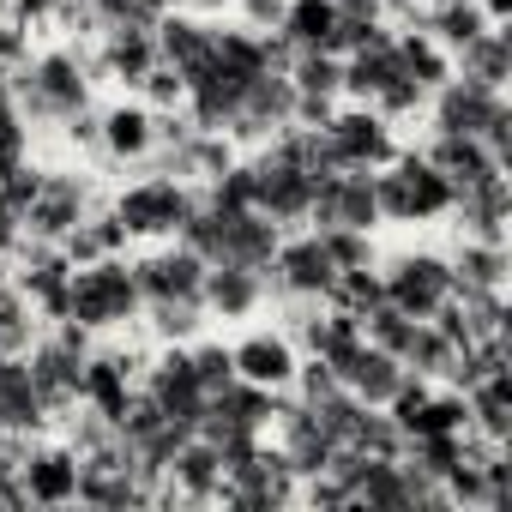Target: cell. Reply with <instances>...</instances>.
I'll list each match as a JSON object with an SVG mask.
<instances>
[{"instance_id":"7a4b0ae2","label":"cell","mask_w":512,"mask_h":512,"mask_svg":"<svg viewBox=\"0 0 512 512\" xmlns=\"http://www.w3.org/2000/svg\"><path fill=\"white\" fill-rule=\"evenodd\" d=\"M139 308V284H133V266L121 260H91L79 272H67V302H61V320L85 326V332H103V326H121L133 320Z\"/></svg>"},{"instance_id":"c3c4849f","label":"cell","mask_w":512,"mask_h":512,"mask_svg":"<svg viewBox=\"0 0 512 512\" xmlns=\"http://www.w3.org/2000/svg\"><path fill=\"white\" fill-rule=\"evenodd\" d=\"M193 374H199L205 392H223V386L235 380V356H229L223 344H199V350H193Z\"/></svg>"},{"instance_id":"7dc6e473","label":"cell","mask_w":512,"mask_h":512,"mask_svg":"<svg viewBox=\"0 0 512 512\" xmlns=\"http://www.w3.org/2000/svg\"><path fill=\"white\" fill-rule=\"evenodd\" d=\"M211 205H229V211H241V205H253V163H229L217 181H211V193H205Z\"/></svg>"},{"instance_id":"db71d44e","label":"cell","mask_w":512,"mask_h":512,"mask_svg":"<svg viewBox=\"0 0 512 512\" xmlns=\"http://www.w3.org/2000/svg\"><path fill=\"white\" fill-rule=\"evenodd\" d=\"M476 7H482L488 25H506V19H512V0H476Z\"/></svg>"},{"instance_id":"8fae6325","label":"cell","mask_w":512,"mask_h":512,"mask_svg":"<svg viewBox=\"0 0 512 512\" xmlns=\"http://www.w3.org/2000/svg\"><path fill=\"white\" fill-rule=\"evenodd\" d=\"M314 169H302L296 157H284L278 145L253 163V211H266L272 223H296L308 217V199H314Z\"/></svg>"},{"instance_id":"4fadbf2b","label":"cell","mask_w":512,"mask_h":512,"mask_svg":"<svg viewBox=\"0 0 512 512\" xmlns=\"http://www.w3.org/2000/svg\"><path fill=\"white\" fill-rule=\"evenodd\" d=\"M320 133H326L332 169H374V163H392V157H398V145H392V127H386V115H374V109L332 115Z\"/></svg>"},{"instance_id":"f1b7e54d","label":"cell","mask_w":512,"mask_h":512,"mask_svg":"<svg viewBox=\"0 0 512 512\" xmlns=\"http://www.w3.org/2000/svg\"><path fill=\"white\" fill-rule=\"evenodd\" d=\"M464 404H470V428H476L482 440L506 446V434H512V380H506V368L488 374V380H476V386L464 392Z\"/></svg>"},{"instance_id":"e575fe53","label":"cell","mask_w":512,"mask_h":512,"mask_svg":"<svg viewBox=\"0 0 512 512\" xmlns=\"http://www.w3.org/2000/svg\"><path fill=\"white\" fill-rule=\"evenodd\" d=\"M169 470H175V482H181L187 494H217V488H223V452H217L211 440H199V434H187V440L175 446Z\"/></svg>"},{"instance_id":"b9f144b4","label":"cell","mask_w":512,"mask_h":512,"mask_svg":"<svg viewBox=\"0 0 512 512\" xmlns=\"http://www.w3.org/2000/svg\"><path fill=\"white\" fill-rule=\"evenodd\" d=\"M350 446H356V452H368V458H398V452H404V428L368 404V410H362V422H356V434H350Z\"/></svg>"},{"instance_id":"f35d334b","label":"cell","mask_w":512,"mask_h":512,"mask_svg":"<svg viewBox=\"0 0 512 512\" xmlns=\"http://www.w3.org/2000/svg\"><path fill=\"white\" fill-rule=\"evenodd\" d=\"M290 85L302 91V97H338L344 91V61L338 55H326V49H302V55H290Z\"/></svg>"},{"instance_id":"f546056e","label":"cell","mask_w":512,"mask_h":512,"mask_svg":"<svg viewBox=\"0 0 512 512\" xmlns=\"http://www.w3.org/2000/svg\"><path fill=\"white\" fill-rule=\"evenodd\" d=\"M151 67H157V31H109L97 73H109L121 85H139Z\"/></svg>"},{"instance_id":"603a6c76","label":"cell","mask_w":512,"mask_h":512,"mask_svg":"<svg viewBox=\"0 0 512 512\" xmlns=\"http://www.w3.org/2000/svg\"><path fill=\"white\" fill-rule=\"evenodd\" d=\"M452 211H458V235L506 241V175H494L482 187H452Z\"/></svg>"},{"instance_id":"9a60e30c","label":"cell","mask_w":512,"mask_h":512,"mask_svg":"<svg viewBox=\"0 0 512 512\" xmlns=\"http://www.w3.org/2000/svg\"><path fill=\"white\" fill-rule=\"evenodd\" d=\"M145 392L157 398V410L175 422V428H199V416H205V386H199V374H193V356H181V350H169V356H157L151 362V374H145Z\"/></svg>"},{"instance_id":"484cf974","label":"cell","mask_w":512,"mask_h":512,"mask_svg":"<svg viewBox=\"0 0 512 512\" xmlns=\"http://www.w3.org/2000/svg\"><path fill=\"white\" fill-rule=\"evenodd\" d=\"M49 410H43V398H37V386H31V368H25V356H0V428L7 434H25V428H37Z\"/></svg>"},{"instance_id":"74e56055","label":"cell","mask_w":512,"mask_h":512,"mask_svg":"<svg viewBox=\"0 0 512 512\" xmlns=\"http://www.w3.org/2000/svg\"><path fill=\"white\" fill-rule=\"evenodd\" d=\"M151 139H157V121H151L145 109H115V115H103V151H109V157L145 163V157H151Z\"/></svg>"},{"instance_id":"3957f363","label":"cell","mask_w":512,"mask_h":512,"mask_svg":"<svg viewBox=\"0 0 512 512\" xmlns=\"http://www.w3.org/2000/svg\"><path fill=\"white\" fill-rule=\"evenodd\" d=\"M374 205L392 223H422V217L452 211V181L428 157H392V169L374 175Z\"/></svg>"},{"instance_id":"cb8c5ba5","label":"cell","mask_w":512,"mask_h":512,"mask_svg":"<svg viewBox=\"0 0 512 512\" xmlns=\"http://www.w3.org/2000/svg\"><path fill=\"white\" fill-rule=\"evenodd\" d=\"M19 494L43 500V506L79 500V458L73 452H31V458H19Z\"/></svg>"},{"instance_id":"2e32d148","label":"cell","mask_w":512,"mask_h":512,"mask_svg":"<svg viewBox=\"0 0 512 512\" xmlns=\"http://www.w3.org/2000/svg\"><path fill=\"white\" fill-rule=\"evenodd\" d=\"M247 79H253V73H241V67H229V61H211L199 79H187V97H193V121H199V133H229Z\"/></svg>"},{"instance_id":"30bf717a","label":"cell","mask_w":512,"mask_h":512,"mask_svg":"<svg viewBox=\"0 0 512 512\" xmlns=\"http://www.w3.org/2000/svg\"><path fill=\"white\" fill-rule=\"evenodd\" d=\"M266 290L272 296H296V302H320L338 278V266L326 260L320 235H302V241H278V253L266 260Z\"/></svg>"},{"instance_id":"5bb4252c","label":"cell","mask_w":512,"mask_h":512,"mask_svg":"<svg viewBox=\"0 0 512 512\" xmlns=\"http://www.w3.org/2000/svg\"><path fill=\"white\" fill-rule=\"evenodd\" d=\"M91 205H97V193H91L85 175H43L37 193H31V205H25V229L37 241H61Z\"/></svg>"},{"instance_id":"f907efd6","label":"cell","mask_w":512,"mask_h":512,"mask_svg":"<svg viewBox=\"0 0 512 512\" xmlns=\"http://www.w3.org/2000/svg\"><path fill=\"white\" fill-rule=\"evenodd\" d=\"M139 91H145V97H151L157 109H175V97H187L181 73H175V67H163V61H157V67H151V73L139 79Z\"/></svg>"},{"instance_id":"ffe728a7","label":"cell","mask_w":512,"mask_h":512,"mask_svg":"<svg viewBox=\"0 0 512 512\" xmlns=\"http://www.w3.org/2000/svg\"><path fill=\"white\" fill-rule=\"evenodd\" d=\"M199 302H205V314H217V320H241V314H253V308L266 302V278L247 272V266H205Z\"/></svg>"},{"instance_id":"681fc988","label":"cell","mask_w":512,"mask_h":512,"mask_svg":"<svg viewBox=\"0 0 512 512\" xmlns=\"http://www.w3.org/2000/svg\"><path fill=\"white\" fill-rule=\"evenodd\" d=\"M422 97H428V91H422V85H416L410 73H398V79H392V85H386V91L374 97V115H410V109H416Z\"/></svg>"},{"instance_id":"52a82bcc","label":"cell","mask_w":512,"mask_h":512,"mask_svg":"<svg viewBox=\"0 0 512 512\" xmlns=\"http://www.w3.org/2000/svg\"><path fill=\"white\" fill-rule=\"evenodd\" d=\"M326 368L338 374V386L344 392H356L362 404H374V410H386L392 398H398V386H404V362L398 356H386L380 344H368V338H356V344H344V350H332L326 356Z\"/></svg>"},{"instance_id":"11a10c76","label":"cell","mask_w":512,"mask_h":512,"mask_svg":"<svg viewBox=\"0 0 512 512\" xmlns=\"http://www.w3.org/2000/svg\"><path fill=\"white\" fill-rule=\"evenodd\" d=\"M338 13H362V19H380V0H332Z\"/></svg>"},{"instance_id":"83f0119b","label":"cell","mask_w":512,"mask_h":512,"mask_svg":"<svg viewBox=\"0 0 512 512\" xmlns=\"http://www.w3.org/2000/svg\"><path fill=\"white\" fill-rule=\"evenodd\" d=\"M398 73H404V61H398L392 37H380V43H368V49L344 55V91H350V97H362V103H374Z\"/></svg>"},{"instance_id":"7bdbcfd3","label":"cell","mask_w":512,"mask_h":512,"mask_svg":"<svg viewBox=\"0 0 512 512\" xmlns=\"http://www.w3.org/2000/svg\"><path fill=\"white\" fill-rule=\"evenodd\" d=\"M157 7L151 0H91V25L103 31H157Z\"/></svg>"},{"instance_id":"7402d4cb","label":"cell","mask_w":512,"mask_h":512,"mask_svg":"<svg viewBox=\"0 0 512 512\" xmlns=\"http://www.w3.org/2000/svg\"><path fill=\"white\" fill-rule=\"evenodd\" d=\"M428 163H434L452 187H482V181L506 175V163H494V157L482 151V139H470V133H434Z\"/></svg>"},{"instance_id":"60d3db41","label":"cell","mask_w":512,"mask_h":512,"mask_svg":"<svg viewBox=\"0 0 512 512\" xmlns=\"http://www.w3.org/2000/svg\"><path fill=\"white\" fill-rule=\"evenodd\" d=\"M326 302L362 320L368 308H380V302H386V290H380V272H374V266H356V272H338V278H332V290H326Z\"/></svg>"},{"instance_id":"9c48e42d","label":"cell","mask_w":512,"mask_h":512,"mask_svg":"<svg viewBox=\"0 0 512 512\" xmlns=\"http://www.w3.org/2000/svg\"><path fill=\"white\" fill-rule=\"evenodd\" d=\"M290 488H296V470H290L284 446H278V452L253 446L247 458H235V464L223 470V488H217V494H229V500L247 506V512H272V506L290 500Z\"/></svg>"},{"instance_id":"8d00e7d4","label":"cell","mask_w":512,"mask_h":512,"mask_svg":"<svg viewBox=\"0 0 512 512\" xmlns=\"http://www.w3.org/2000/svg\"><path fill=\"white\" fill-rule=\"evenodd\" d=\"M392 49H398L404 73H410L422 91H440V85L452 79V61H446V49H440L428 31H404V37H392Z\"/></svg>"},{"instance_id":"277c9868","label":"cell","mask_w":512,"mask_h":512,"mask_svg":"<svg viewBox=\"0 0 512 512\" xmlns=\"http://www.w3.org/2000/svg\"><path fill=\"white\" fill-rule=\"evenodd\" d=\"M85 356H91V344H85V326H73V320H67L61 338L37 344V350L25 356L43 410H73V404L85 398Z\"/></svg>"},{"instance_id":"bcb514c9","label":"cell","mask_w":512,"mask_h":512,"mask_svg":"<svg viewBox=\"0 0 512 512\" xmlns=\"http://www.w3.org/2000/svg\"><path fill=\"white\" fill-rule=\"evenodd\" d=\"M25 338H31V308H25V296H19V290L0 284V350L19 356V350H25Z\"/></svg>"},{"instance_id":"d6986e66","label":"cell","mask_w":512,"mask_h":512,"mask_svg":"<svg viewBox=\"0 0 512 512\" xmlns=\"http://www.w3.org/2000/svg\"><path fill=\"white\" fill-rule=\"evenodd\" d=\"M500 103H506L500 91L470 85V79H458V73H452V79L434 91V133H470V139H476V133H482V121H488Z\"/></svg>"},{"instance_id":"d6a6232c","label":"cell","mask_w":512,"mask_h":512,"mask_svg":"<svg viewBox=\"0 0 512 512\" xmlns=\"http://www.w3.org/2000/svg\"><path fill=\"white\" fill-rule=\"evenodd\" d=\"M488 19H482V7H476V0H434V7L410 25V31H428L440 49H464L476 31H482Z\"/></svg>"},{"instance_id":"ab89813d","label":"cell","mask_w":512,"mask_h":512,"mask_svg":"<svg viewBox=\"0 0 512 512\" xmlns=\"http://www.w3.org/2000/svg\"><path fill=\"white\" fill-rule=\"evenodd\" d=\"M127 356H85V398L103 410V416H115L121 410V398H127Z\"/></svg>"},{"instance_id":"44dd1931","label":"cell","mask_w":512,"mask_h":512,"mask_svg":"<svg viewBox=\"0 0 512 512\" xmlns=\"http://www.w3.org/2000/svg\"><path fill=\"white\" fill-rule=\"evenodd\" d=\"M229 356H235V380L272 386V392L296 380V350H290V338H278V332H253V338H241Z\"/></svg>"},{"instance_id":"f6af8a7d","label":"cell","mask_w":512,"mask_h":512,"mask_svg":"<svg viewBox=\"0 0 512 512\" xmlns=\"http://www.w3.org/2000/svg\"><path fill=\"white\" fill-rule=\"evenodd\" d=\"M320 247H326V260H332L338 272L374 266V241H368V229H320Z\"/></svg>"},{"instance_id":"e0dca14e","label":"cell","mask_w":512,"mask_h":512,"mask_svg":"<svg viewBox=\"0 0 512 512\" xmlns=\"http://www.w3.org/2000/svg\"><path fill=\"white\" fill-rule=\"evenodd\" d=\"M157 61H163V67H175V73H181V85H187V79H199V73L217 61V31H211V25H199V19L163 13V19H157Z\"/></svg>"},{"instance_id":"816d5d0a","label":"cell","mask_w":512,"mask_h":512,"mask_svg":"<svg viewBox=\"0 0 512 512\" xmlns=\"http://www.w3.org/2000/svg\"><path fill=\"white\" fill-rule=\"evenodd\" d=\"M476 139H482V151H488L494 163H506V157H512V109L500 103V109L482 121V133H476Z\"/></svg>"},{"instance_id":"6da1fadb","label":"cell","mask_w":512,"mask_h":512,"mask_svg":"<svg viewBox=\"0 0 512 512\" xmlns=\"http://www.w3.org/2000/svg\"><path fill=\"white\" fill-rule=\"evenodd\" d=\"M7 97H13V109L25 121H67L73 109L91 103V79H85L79 55L55 49V55H43L31 67H13L7 73Z\"/></svg>"},{"instance_id":"ac0fdd59","label":"cell","mask_w":512,"mask_h":512,"mask_svg":"<svg viewBox=\"0 0 512 512\" xmlns=\"http://www.w3.org/2000/svg\"><path fill=\"white\" fill-rule=\"evenodd\" d=\"M133 284H139V302L199 296V284H205V260H199L193 247H169V253H151V260L133 266Z\"/></svg>"},{"instance_id":"d4e9b609","label":"cell","mask_w":512,"mask_h":512,"mask_svg":"<svg viewBox=\"0 0 512 512\" xmlns=\"http://www.w3.org/2000/svg\"><path fill=\"white\" fill-rule=\"evenodd\" d=\"M458 55V79H470V85H488V91H500L506 79H512V43H506V31H494V25H482L464 49H452Z\"/></svg>"},{"instance_id":"ba28073f","label":"cell","mask_w":512,"mask_h":512,"mask_svg":"<svg viewBox=\"0 0 512 512\" xmlns=\"http://www.w3.org/2000/svg\"><path fill=\"white\" fill-rule=\"evenodd\" d=\"M290 121H296V85H290L284 67H266V73L247 79L241 109H235V121H229L223 139H272V133H284Z\"/></svg>"},{"instance_id":"d590c367","label":"cell","mask_w":512,"mask_h":512,"mask_svg":"<svg viewBox=\"0 0 512 512\" xmlns=\"http://www.w3.org/2000/svg\"><path fill=\"white\" fill-rule=\"evenodd\" d=\"M121 217L115 211H85L67 235H61V247H67V260H79V266H91V260H103V253H115L121 247Z\"/></svg>"},{"instance_id":"1f68e13d","label":"cell","mask_w":512,"mask_h":512,"mask_svg":"<svg viewBox=\"0 0 512 512\" xmlns=\"http://www.w3.org/2000/svg\"><path fill=\"white\" fill-rule=\"evenodd\" d=\"M452 266V284H470V290H500L506 284V241H470L458 235V260Z\"/></svg>"},{"instance_id":"7c38bea8","label":"cell","mask_w":512,"mask_h":512,"mask_svg":"<svg viewBox=\"0 0 512 512\" xmlns=\"http://www.w3.org/2000/svg\"><path fill=\"white\" fill-rule=\"evenodd\" d=\"M193 205H199V199H193L181 181L151 175V181H139V187H127V193H121L115 217H121V229H127V235H175V229L187 223V211H193Z\"/></svg>"},{"instance_id":"4dcf8cb0","label":"cell","mask_w":512,"mask_h":512,"mask_svg":"<svg viewBox=\"0 0 512 512\" xmlns=\"http://www.w3.org/2000/svg\"><path fill=\"white\" fill-rule=\"evenodd\" d=\"M332 25H338L332 0H290L284 19H278V37L290 43V55H302V49H326L332 43Z\"/></svg>"},{"instance_id":"f5cc1de1","label":"cell","mask_w":512,"mask_h":512,"mask_svg":"<svg viewBox=\"0 0 512 512\" xmlns=\"http://www.w3.org/2000/svg\"><path fill=\"white\" fill-rule=\"evenodd\" d=\"M67 133H73V139H79V145H85V151H103V115H97V109H91V103H85V109H73V115H67Z\"/></svg>"},{"instance_id":"4316f807","label":"cell","mask_w":512,"mask_h":512,"mask_svg":"<svg viewBox=\"0 0 512 512\" xmlns=\"http://www.w3.org/2000/svg\"><path fill=\"white\" fill-rule=\"evenodd\" d=\"M332 452H338V446L326 440V428H320V422L302 410V398H296V404L284 410V458H290V470H296V476H320V470L332 464Z\"/></svg>"},{"instance_id":"5b68a950","label":"cell","mask_w":512,"mask_h":512,"mask_svg":"<svg viewBox=\"0 0 512 512\" xmlns=\"http://www.w3.org/2000/svg\"><path fill=\"white\" fill-rule=\"evenodd\" d=\"M380 205H374V175L368 169H326L314 181V199H308V223L314 235L320 229H374Z\"/></svg>"},{"instance_id":"836d02e7","label":"cell","mask_w":512,"mask_h":512,"mask_svg":"<svg viewBox=\"0 0 512 512\" xmlns=\"http://www.w3.org/2000/svg\"><path fill=\"white\" fill-rule=\"evenodd\" d=\"M398 362H404L410 374H422V380H446V368L458 362V344H452L434 320H416L410 338H404V350H398Z\"/></svg>"},{"instance_id":"ee69618b","label":"cell","mask_w":512,"mask_h":512,"mask_svg":"<svg viewBox=\"0 0 512 512\" xmlns=\"http://www.w3.org/2000/svg\"><path fill=\"white\" fill-rule=\"evenodd\" d=\"M151 326L163 338H193L205 326V302L199 296H169V302H151Z\"/></svg>"},{"instance_id":"8992f818","label":"cell","mask_w":512,"mask_h":512,"mask_svg":"<svg viewBox=\"0 0 512 512\" xmlns=\"http://www.w3.org/2000/svg\"><path fill=\"white\" fill-rule=\"evenodd\" d=\"M380 290L398 314L434 320L452 302V266L434 260V253H404V260H392V272H380Z\"/></svg>"}]
</instances>
